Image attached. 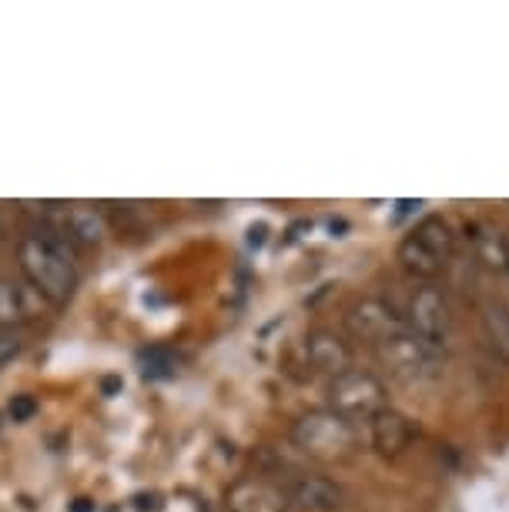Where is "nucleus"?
I'll return each instance as SVG.
<instances>
[{
  "mask_svg": "<svg viewBox=\"0 0 509 512\" xmlns=\"http://www.w3.org/2000/svg\"><path fill=\"white\" fill-rule=\"evenodd\" d=\"M17 265H21L24 282L47 305L71 302L74 288H78V262H74V248L54 228L47 225L27 228L17 238Z\"/></svg>",
  "mask_w": 509,
  "mask_h": 512,
  "instance_id": "nucleus-1",
  "label": "nucleus"
},
{
  "mask_svg": "<svg viewBox=\"0 0 509 512\" xmlns=\"http://www.w3.org/2000/svg\"><path fill=\"white\" fill-rule=\"evenodd\" d=\"M292 442L295 449H302L309 459L319 462H339L349 459L359 449V425H352L349 419H342L339 412L325 409L302 412L292 422Z\"/></svg>",
  "mask_w": 509,
  "mask_h": 512,
  "instance_id": "nucleus-2",
  "label": "nucleus"
},
{
  "mask_svg": "<svg viewBox=\"0 0 509 512\" xmlns=\"http://www.w3.org/2000/svg\"><path fill=\"white\" fill-rule=\"evenodd\" d=\"M399 318L419 342L432 345L436 352L446 355L449 335H453V308H449L446 295L436 285L419 282L406 292V302L399 308Z\"/></svg>",
  "mask_w": 509,
  "mask_h": 512,
  "instance_id": "nucleus-3",
  "label": "nucleus"
},
{
  "mask_svg": "<svg viewBox=\"0 0 509 512\" xmlns=\"http://www.w3.org/2000/svg\"><path fill=\"white\" fill-rule=\"evenodd\" d=\"M325 395H329V409L339 412L342 419H349L352 425L369 422L372 415H379L389 405L386 382L369 369L342 372L339 379H332L325 385Z\"/></svg>",
  "mask_w": 509,
  "mask_h": 512,
  "instance_id": "nucleus-4",
  "label": "nucleus"
},
{
  "mask_svg": "<svg viewBox=\"0 0 509 512\" xmlns=\"http://www.w3.org/2000/svg\"><path fill=\"white\" fill-rule=\"evenodd\" d=\"M376 355L396 379L409 382V385L436 379L439 369H443V352H436L432 345L419 342V338L406 332V328H402L399 335H392L389 342H382Z\"/></svg>",
  "mask_w": 509,
  "mask_h": 512,
  "instance_id": "nucleus-5",
  "label": "nucleus"
},
{
  "mask_svg": "<svg viewBox=\"0 0 509 512\" xmlns=\"http://www.w3.org/2000/svg\"><path fill=\"white\" fill-rule=\"evenodd\" d=\"M345 328H349V335L355 342L369 345V349H379L382 342L399 335L406 325H402L396 305H389L386 298L366 295V298H355V302L345 308Z\"/></svg>",
  "mask_w": 509,
  "mask_h": 512,
  "instance_id": "nucleus-6",
  "label": "nucleus"
},
{
  "mask_svg": "<svg viewBox=\"0 0 509 512\" xmlns=\"http://www.w3.org/2000/svg\"><path fill=\"white\" fill-rule=\"evenodd\" d=\"M285 502L292 512H342L349 502V492L342 489V482L322 472H295L288 476L282 486Z\"/></svg>",
  "mask_w": 509,
  "mask_h": 512,
  "instance_id": "nucleus-7",
  "label": "nucleus"
},
{
  "mask_svg": "<svg viewBox=\"0 0 509 512\" xmlns=\"http://www.w3.org/2000/svg\"><path fill=\"white\" fill-rule=\"evenodd\" d=\"M302 365L319 379L332 382L342 372L355 369V349L349 345V338L339 335L335 328H312L302 338Z\"/></svg>",
  "mask_w": 509,
  "mask_h": 512,
  "instance_id": "nucleus-8",
  "label": "nucleus"
},
{
  "mask_svg": "<svg viewBox=\"0 0 509 512\" xmlns=\"http://www.w3.org/2000/svg\"><path fill=\"white\" fill-rule=\"evenodd\" d=\"M47 228H54L74 251L78 248H101L108 241V221L98 208L91 205H57L51 221H44Z\"/></svg>",
  "mask_w": 509,
  "mask_h": 512,
  "instance_id": "nucleus-9",
  "label": "nucleus"
},
{
  "mask_svg": "<svg viewBox=\"0 0 509 512\" xmlns=\"http://www.w3.org/2000/svg\"><path fill=\"white\" fill-rule=\"evenodd\" d=\"M369 425V442L382 459H399L402 452H409V446L416 442V425L409 415H402L399 409L386 405L379 415H372Z\"/></svg>",
  "mask_w": 509,
  "mask_h": 512,
  "instance_id": "nucleus-10",
  "label": "nucleus"
},
{
  "mask_svg": "<svg viewBox=\"0 0 509 512\" xmlns=\"http://www.w3.org/2000/svg\"><path fill=\"white\" fill-rule=\"evenodd\" d=\"M44 298L27 282L0 275V332H21L27 322L41 315Z\"/></svg>",
  "mask_w": 509,
  "mask_h": 512,
  "instance_id": "nucleus-11",
  "label": "nucleus"
},
{
  "mask_svg": "<svg viewBox=\"0 0 509 512\" xmlns=\"http://www.w3.org/2000/svg\"><path fill=\"white\" fill-rule=\"evenodd\" d=\"M225 512H292L285 492L265 479H238L225 496Z\"/></svg>",
  "mask_w": 509,
  "mask_h": 512,
  "instance_id": "nucleus-12",
  "label": "nucleus"
},
{
  "mask_svg": "<svg viewBox=\"0 0 509 512\" xmlns=\"http://www.w3.org/2000/svg\"><path fill=\"white\" fill-rule=\"evenodd\" d=\"M466 235H469V245H473V255L476 262H483L489 272H509V241L506 235H499L489 225H466Z\"/></svg>",
  "mask_w": 509,
  "mask_h": 512,
  "instance_id": "nucleus-13",
  "label": "nucleus"
},
{
  "mask_svg": "<svg viewBox=\"0 0 509 512\" xmlns=\"http://www.w3.org/2000/svg\"><path fill=\"white\" fill-rule=\"evenodd\" d=\"M479 325L496 359L509 362V298H486L479 308Z\"/></svg>",
  "mask_w": 509,
  "mask_h": 512,
  "instance_id": "nucleus-14",
  "label": "nucleus"
},
{
  "mask_svg": "<svg viewBox=\"0 0 509 512\" xmlns=\"http://www.w3.org/2000/svg\"><path fill=\"white\" fill-rule=\"evenodd\" d=\"M396 258H399V265L406 268V272H409L412 278H419V282H429V278L443 275V268H446L443 258H439L432 248L422 245V241H419L416 235H412V231L399 241Z\"/></svg>",
  "mask_w": 509,
  "mask_h": 512,
  "instance_id": "nucleus-15",
  "label": "nucleus"
},
{
  "mask_svg": "<svg viewBox=\"0 0 509 512\" xmlns=\"http://www.w3.org/2000/svg\"><path fill=\"white\" fill-rule=\"evenodd\" d=\"M412 235H416L422 245L436 251L439 258L449 265L453 262V255H456V231L453 225H449L446 218H439V215H429V218H422L416 228H412Z\"/></svg>",
  "mask_w": 509,
  "mask_h": 512,
  "instance_id": "nucleus-16",
  "label": "nucleus"
},
{
  "mask_svg": "<svg viewBox=\"0 0 509 512\" xmlns=\"http://www.w3.org/2000/svg\"><path fill=\"white\" fill-rule=\"evenodd\" d=\"M41 412V405L31 392H17L11 395V402H7V415H11V422H31L34 415Z\"/></svg>",
  "mask_w": 509,
  "mask_h": 512,
  "instance_id": "nucleus-17",
  "label": "nucleus"
},
{
  "mask_svg": "<svg viewBox=\"0 0 509 512\" xmlns=\"http://www.w3.org/2000/svg\"><path fill=\"white\" fill-rule=\"evenodd\" d=\"M24 345L27 342L21 332H0V369H7L24 352Z\"/></svg>",
  "mask_w": 509,
  "mask_h": 512,
  "instance_id": "nucleus-18",
  "label": "nucleus"
}]
</instances>
